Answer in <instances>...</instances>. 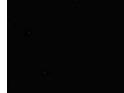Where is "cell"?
I'll return each mask as SVG.
<instances>
[{
    "label": "cell",
    "mask_w": 124,
    "mask_h": 93,
    "mask_svg": "<svg viewBox=\"0 0 124 93\" xmlns=\"http://www.w3.org/2000/svg\"><path fill=\"white\" fill-rule=\"evenodd\" d=\"M82 3L81 1V0H74L72 1L71 3L72 5H74L75 6L79 7L81 5Z\"/></svg>",
    "instance_id": "obj_1"
}]
</instances>
